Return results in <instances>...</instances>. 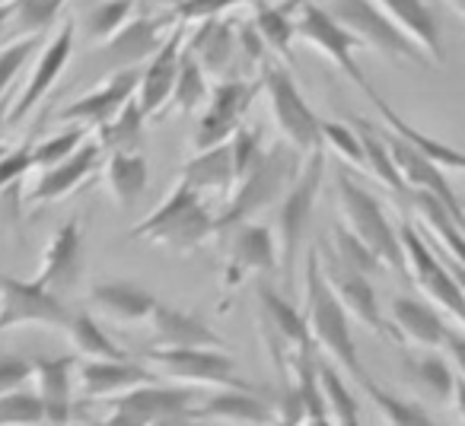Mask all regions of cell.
<instances>
[{
	"instance_id": "1",
	"label": "cell",
	"mask_w": 465,
	"mask_h": 426,
	"mask_svg": "<svg viewBox=\"0 0 465 426\" xmlns=\"http://www.w3.org/2000/svg\"><path fill=\"white\" fill-rule=\"evenodd\" d=\"M303 318L310 328L312 347L319 350V356H325L329 363H335L341 373H348L354 382H367L370 375L363 373V363L357 356L354 334H351V318L341 309V303L335 299V293L325 284L322 265H319V248L312 246L306 252L303 265Z\"/></svg>"
},
{
	"instance_id": "2",
	"label": "cell",
	"mask_w": 465,
	"mask_h": 426,
	"mask_svg": "<svg viewBox=\"0 0 465 426\" xmlns=\"http://www.w3.org/2000/svg\"><path fill=\"white\" fill-rule=\"evenodd\" d=\"M303 160L306 156L284 140L268 147L265 160H262L246 179L236 181V188H232L230 198H226L223 213H217V239H226V236L236 227H242V223H252L268 207H278L281 198L287 194V188L297 179Z\"/></svg>"
},
{
	"instance_id": "3",
	"label": "cell",
	"mask_w": 465,
	"mask_h": 426,
	"mask_svg": "<svg viewBox=\"0 0 465 426\" xmlns=\"http://www.w3.org/2000/svg\"><path fill=\"white\" fill-rule=\"evenodd\" d=\"M128 239H150L166 252L192 255L204 242L217 239V217L194 188L175 181L173 191L160 200V207L150 217H143L131 229Z\"/></svg>"
},
{
	"instance_id": "4",
	"label": "cell",
	"mask_w": 465,
	"mask_h": 426,
	"mask_svg": "<svg viewBox=\"0 0 465 426\" xmlns=\"http://www.w3.org/2000/svg\"><path fill=\"white\" fill-rule=\"evenodd\" d=\"M322 181H325V147H319L312 153H306L297 179H293V185L287 188V194L278 204L274 239H278V261L287 286L293 284V267H297V255L300 246H303L306 227L312 220V210H316Z\"/></svg>"
},
{
	"instance_id": "5",
	"label": "cell",
	"mask_w": 465,
	"mask_h": 426,
	"mask_svg": "<svg viewBox=\"0 0 465 426\" xmlns=\"http://www.w3.org/2000/svg\"><path fill=\"white\" fill-rule=\"evenodd\" d=\"M338 191V213H341V227L348 233H354L370 252L380 258L382 267L395 274H405V255H401L399 229L389 223L382 204L367 191L363 185H357L351 179L348 169H341L335 179Z\"/></svg>"
},
{
	"instance_id": "6",
	"label": "cell",
	"mask_w": 465,
	"mask_h": 426,
	"mask_svg": "<svg viewBox=\"0 0 465 426\" xmlns=\"http://www.w3.org/2000/svg\"><path fill=\"white\" fill-rule=\"evenodd\" d=\"M399 242L401 255H405V274L411 277V284L424 293L433 309L450 315L459 328H465V296L459 290L456 277H452L450 265L427 246L424 233L411 223L399 227Z\"/></svg>"
},
{
	"instance_id": "7",
	"label": "cell",
	"mask_w": 465,
	"mask_h": 426,
	"mask_svg": "<svg viewBox=\"0 0 465 426\" xmlns=\"http://www.w3.org/2000/svg\"><path fill=\"white\" fill-rule=\"evenodd\" d=\"M262 92L268 96V109H272L274 128H278L281 140L291 143L303 156L322 147V118L310 109V102L303 99V92L293 83L291 71L284 64L265 67V73H262Z\"/></svg>"
},
{
	"instance_id": "8",
	"label": "cell",
	"mask_w": 465,
	"mask_h": 426,
	"mask_svg": "<svg viewBox=\"0 0 465 426\" xmlns=\"http://www.w3.org/2000/svg\"><path fill=\"white\" fill-rule=\"evenodd\" d=\"M143 360L156 369L160 375L173 379L175 385L188 388H240V392H262L252 382H246L236 373L232 356L223 350L211 347H192V350H166V347H150Z\"/></svg>"
},
{
	"instance_id": "9",
	"label": "cell",
	"mask_w": 465,
	"mask_h": 426,
	"mask_svg": "<svg viewBox=\"0 0 465 426\" xmlns=\"http://www.w3.org/2000/svg\"><path fill=\"white\" fill-rule=\"evenodd\" d=\"M194 404L198 398L188 385L169 388L150 382L115 398L105 426H179L192 420Z\"/></svg>"
},
{
	"instance_id": "10",
	"label": "cell",
	"mask_w": 465,
	"mask_h": 426,
	"mask_svg": "<svg viewBox=\"0 0 465 426\" xmlns=\"http://www.w3.org/2000/svg\"><path fill=\"white\" fill-rule=\"evenodd\" d=\"M329 10L344 29L357 39V45L376 52L389 61H420L424 54L392 26L373 0H329Z\"/></svg>"
},
{
	"instance_id": "11",
	"label": "cell",
	"mask_w": 465,
	"mask_h": 426,
	"mask_svg": "<svg viewBox=\"0 0 465 426\" xmlns=\"http://www.w3.org/2000/svg\"><path fill=\"white\" fill-rule=\"evenodd\" d=\"M297 42H303V45L312 48V52H319L325 61H331V64H335L348 80H354L367 96H376V90L370 86V80L363 77L361 64H357L361 45H357L354 35H351L325 7L306 4L303 14L297 16Z\"/></svg>"
},
{
	"instance_id": "12",
	"label": "cell",
	"mask_w": 465,
	"mask_h": 426,
	"mask_svg": "<svg viewBox=\"0 0 465 426\" xmlns=\"http://www.w3.org/2000/svg\"><path fill=\"white\" fill-rule=\"evenodd\" d=\"M74 312L64 299L48 293L35 280L0 277V331L10 328H58L64 331Z\"/></svg>"
},
{
	"instance_id": "13",
	"label": "cell",
	"mask_w": 465,
	"mask_h": 426,
	"mask_svg": "<svg viewBox=\"0 0 465 426\" xmlns=\"http://www.w3.org/2000/svg\"><path fill=\"white\" fill-rule=\"evenodd\" d=\"M259 92H262V80L252 83L246 77H230L213 83L211 96L204 102V111H201V121L194 128L192 150H207L230 140L232 131L242 124V115L249 111V105H252V99Z\"/></svg>"
},
{
	"instance_id": "14",
	"label": "cell",
	"mask_w": 465,
	"mask_h": 426,
	"mask_svg": "<svg viewBox=\"0 0 465 426\" xmlns=\"http://www.w3.org/2000/svg\"><path fill=\"white\" fill-rule=\"evenodd\" d=\"M74 54V20H64L58 26V33L52 39L42 42V48L35 52L33 71L26 77V86L20 90V96L7 105V115H4V128H16L20 121H26L29 111L48 96L58 77L64 73V67L71 64Z\"/></svg>"
},
{
	"instance_id": "15",
	"label": "cell",
	"mask_w": 465,
	"mask_h": 426,
	"mask_svg": "<svg viewBox=\"0 0 465 426\" xmlns=\"http://www.w3.org/2000/svg\"><path fill=\"white\" fill-rule=\"evenodd\" d=\"M281 267L278 261V239H274L272 227L262 223H242L226 236V267L220 286L223 290H236L246 280L262 277V274H274Z\"/></svg>"
},
{
	"instance_id": "16",
	"label": "cell",
	"mask_w": 465,
	"mask_h": 426,
	"mask_svg": "<svg viewBox=\"0 0 465 426\" xmlns=\"http://www.w3.org/2000/svg\"><path fill=\"white\" fill-rule=\"evenodd\" d=\"M316 248H319V265H322L325 284H329V290L335 293L341 309L348 312V318H354L357 324H363V328L373 331V334L392 337V328H389V322L382 318L380 299H376L373 284H370L367 274H357V271H351V267H344L341 261L331 258L322 246H316Z\"/></svg>"
},
{
	"instance_id": "17",
	"label": "cell",
	"mask_w": 465,
	"mask_h": 426,
	"mask_svg": "<svg viewBox=\"0 0 465 426\" xmlns=\"http://www.w3.org/2000/svg\"><path fill=\"white\" fill-rule=\"evenodd\" d=\"M80 277H84V223L77 217H71L48 239L33 280L39 286H45L48 293L64 299L67 293H74L80 286Z\"/></svg>"
},
{
	"instance_id": "18",
	"label": "cell",
	"mask_w": 465,
	"mask_h": 426,
	"mask_svg": "<svg viewBox=\"0 0 465 426\" xmlns=\"http://www.w3.org/2000/svg\"><path fill=\"white\" fill-rule=\"evenodd\" d=\"M137 83H141V67H118L103 86L80 96L77 102L64 105L58 111V121L80 124V128H103L134 99Z\"/></svg>"
},
{
	"instance_id": "19",
	"label": "cell",
	"mask_w": 465,
	"mask_h": 426,
	"mask_svg": "<svg viewBox=\"0 0 465 426\" xmlns=\"http://www.w3.org/2000/svg\"><path fill=\"white\" fill-rule=\"evenodd\" d=\"M103 143L99 140H84V147L77 153H71L64 162L58 166L42 169V175L35 179V185L29 188L26 204L29 207H45V204H58L67 194H74L77 188H84L93 175L103 166Z\"/></svg>"
},
{
	"instance_id": "20",
	"label": "cell",
	"mask_w": 465,
	"mask_h": 426,
	"mask_svg": "<svg viewBox=\"0 0 465 426\" xmlns=\"http://www.w3.org/2000/svg\"><path fill=\"white\" fill-rule=\"evenodd\" d=\"M182 52H185V29H175L163 39L156 54L141 67V83H137L134 102L147 118H156L169 109V99L175 90V77H179Z\"/></svg>"
},
{
	"instance_id": "21",
	"label": "cell",
	"mask_w": 465,
	"mask_h": 426,
	"mask_svg": "<svg viewBox=\"0 0 465 426\" xmlns=\"http://www.w3.org/2000/svg\"><path fill=\"white\" fill-rule=\"evenodd\" d=\"M386 143H389V153H392L395 169H399L408 194L420 191V194H430V198L443 200V204L452 210V217H456L459 223H465V210H462V204H459L456 191L450 188V181H446L443 169H440L437 162L427 160L424 153H418L411 143H405L401 137H395L392 131H386Z\"/></svg>"
},
{
	"instance_id": "22",
	"label": "cell",
	"mask_w": 465,
	"mask_h": 426,
	"mask_svg": "<svg viewBox=\"0 0 465 426\" xmlns=\"http://www.w3.org/2000/svg\"><path fill=\"white\" fill-rule=\"evenodd\" d=\"M274 417L278 411L259 392H240V388H217L192 411L194 423L213 426H272Z\"/></svg>"
},
{
	"instance_id": "23",
	"label": "cell",
	"mask_w": 465,
	"mask_h": 426,
	"mask_svg": "<svg viewBox=\"0 0 465 426\" xmlns=\"http://www.w3.org/2000/svg\"><path fill=\"white\" fill-rule=\"evenodd\" d=\"M86 305H90L93 315L105 318L118 328H131V324L150 322L160 299L147 286L131 284V280H105V284H96L86 293Z\"/></svg>"
},
{
	"instance_id": "24",
	"label": "cell",
	"mask_w": 465,
	"mask_h": 426,
	"mask_svg": "<svg viewBox=\"0 0 465 426\" xmlns=\"http://www.w3.org/2000/svg\"><path fill=\"white\" fill-rule=\"evenodd\" d=\"M74 379H77V360L71 356L33 360V385L45 407L48 426H64L74 420Z\"/></svg>"
},
{
	"instance_id": "25",
	"label": "cell",
	"mask_w": 465,
	"mask_h": 426,
	"mask_svg": "<svg viewBox=\"0 0 465 426\" xmlns=\"http://www.w3.org/2000/svg\"><path fill=\"white\" fill-rule=\"evenodd\" d=\"M156 382L147 366L134 360H84L77 363V388L93 401L122 398L141 385Z\"/></svg>"
},
{
	"instance_id": "26",
	"label": "cell",
	"mask_w": 465,
	"mask_h": 426,
	"mask_svg": "<svg viewBox=\"0 0 465 426\" xmlns=\"http://www.w3.org/2000/svg\"><path fill=\"white\" fill-rule=\"evenodd\" d=\"M150 331H153V347L166 350H192V347H211L223 350V337L204 324L201 318H194L192 312L173 309V305L160 303L156 312L150 315Z\"/></svg>"
},
{
	"instance_id": "27",
	"label": "cell",
	"mask_w": 465,
	"mask_h": 426,
	"mask_svg": "<svg viewBox=\"0 0 465 426\" xmlns=\"http://www.w3.org/2000/svg\"><path fill=\"white\" fill-rule=\"evenodd\" d=\"M389 328H392L395 341L418 350H443V341L450 334L433 305H424L418 299H405V296H399L392 303Z\"/></svg>"
},
{
	"instance_id": "28",
	"label": "cell",
	"mask_w": 465,
	"mask_h": 426,
	"mask_svg": "<svg viewBox=\"0 0 465 426\" xmlns=\"http://www.w3.org/2000/svg\"><path fill=\"white\" fill-rule=\"evenodd\" d=\"M185 48L198 58L201 71L213 83H220V80H230L226 73H230L232 58L240 52V29H236V23L211 16V20H201V33L192 42H185Z\"/></svg>"
},
{
	"instance_id": "29",
	"label": "cell",
	"mask_w": 465,
	"mask_h": 426,
	"mask_svg": "<svg viewBox=\"0 0 465 426\" xmlns=\"http://www.w3.org/2000/svg\"><path fill=\"white\" fill-rule=\"evenodd\" d=\"M408 200H411V210H414V217H418L420 233L430 236L433 246L443 252L446 261L465 265V223H459L450 207H446L443 200L430 198V194L411 191Z\"/></svg>"
},
{
	"instance_id": "30",
	"label": "cell",
	"mask_w": 465,
	"mask_h": 426,
	"mask_svg": "<svg viewBox=\"0 0 465 426\" xmlns=\"http://www.w3.org/2000/svg\"><path fill=\"white\" fill-rule=\"evenodd\" d=\"M376 7L392 20V26L418 48L424 58L443 61V45H440V26L433 10L424 0H373Z\"/></svg>"
},
{
	"instance_id": "31",
	"label": "cell",
	"mask_w": 465,
	"mask_h": 426,
	"mask_svg": "<svg viewBox=\"0 0 465 426\" xmlns=\"http://www.w3.org/2000/svg\"><path fill=\"white\" fill-rule=\"evenodd\" d=\"M163 29L166 20H150V16H131L112 39L103 42L105 61L118 67H137L141 61H150L156 48L163 45Z\"/></svg>"
},
{
	"instance_id": "32",
	"label": "cell",
	"mask_w": 465,
	"mask_h": 426,
	"mask_svg": "<svg viewBox=\"0 0 465 426\" xmlns=\"http://www.w3.org/2000/svg\"><path fill=\"white\" fill-rule=\"evenodd\" d=\"M103 181L109 198L122 210H131L143 198L150 181V162L141 150H112L103 162Z\"/></svg>"
},
{
	"instance_id": "33",
	"label": "cell",
	"mask_w": 465,
	"mask_h": 426,
	"mask_svg": "<svg viewBox=\"0 0 465 426\" xmlns=\"http://www.w3.org/2000/svg\"><path fill=\"white\" fill-rule=\"evenodd\" d=\"M179 181L194 188L201 198H207V194H230L232 185H236L230 140L217 143V147H207V150H194L192 160L182 166Z\"/></svg>"
},
{
	"instance_id": "34",
	"label": "cell",
	"mask_w": 465,
	"mask_h": 426,
	"mask_svg": "<svg viewBox=\"0 0 465 426\" xmlns=\"http://www.w3.org/2000/svg\"><path fill=\"white\" fill-rule=\"evenodd\" d=\"M370 102L380 109V115H382V121H386V128L392 131L395 137H401L405 143H411L418 153H424L430 162H437L443 172H465V153H459L456 147H450V143H443V140H433V137H427L424 131H418V128H411V124L405 121L401 115H395L392 109L386 105V99L376 92V96H370Z\"/></svg>"
},
{
	"instance_id": "35",
	"label": "cell",
	"mask_w": 465,
	"mask_h": 426,
	"mask_svg": "<svg viewBox=\"0 0 465 426\" xmlns=\"http://www.w3.org/2000/svg\"><path fill=\"white\" fill-rule=\"evenodd\" d=\"M405 379L414 392H420L433 404H450L452 388H456V373L446 363V356H437L433 350H424V356H408Z\"/></svg>"
},
{
	"instance_id": "36",
	"label": "cell",
	"mask_w": 465,
	"mask_h": 426,
	"mask_svg": "<svg viewBox=\"0 0 465 426\" xmlns=\"http://www.w3.org/2000/svg\"><path fill=\"white\" fill-rule=\"evenodd\" d=\"M354 128L361 131V140H363V160H367L363 172L373 175V179L380 181V185L386 188V191L405 194V198H408V188H405V181H401L399 169H395L392 153H389L386 134L373 131V124H367L363 118H354Z\"/></svg>"
},
{
	"instance_id": "37",
	"label": "cell",
	"mask_w": 465,
	"mask_h": 426,
	"mask_svg": "<svg viewBox=\"0 0 465 426\" xmlns=\"http://www.w3.org/2000/svg\"><path fill=\"white\" fill-rule=\"evenodd\" d=\"M64 334L71 337L74 350H77L84 360H128V353L99 328L93 312H74Z\"/></svg>"
},
{
	"instance_id": "38",
	"label": "cell",
	"mask_w": 465,
	"mask_h": 426,
	"mask_svg": "<svg viewBox=\"0 0 465 426\" xmlns=\"http://www.w3.org/2000/svg\"><path fill=\"white\" fill-rule=\"evenodd\" d=\"M319 392H322L331 426H361V407H357L351 388L344 385L335 363L319 360Z\"/></svg>"
},
{
	"instance_id": "39",
	"label": "cell",
	"mask_w": 465,
	"mask_h": 426,
	"mask_svg": "<svg viewBox=\"0 0 465 426\" xmlns=\"http://www.w3.org/2000/svg\"><path fill=\"white\" fill-rule=\"evenodd\" d=\"M363 392H367V398L373 401L376 413H380V420L386 426H437L433 423V417L420 404L386 392V388H380L373 379L363 382Z\"/></svg>"
},
{
	"instance_id": "40",
	"label": "cell",
	"mask_w": 465,
	"mask_h": 426,
	"mask_svg": "<svg viewBox=\"0 0 465 426\" xmlns=\"http://www.w3.org/2000/svg\"><path fill=\"white\" fill-rule=\"evenodd\" d=\"M207 73L201 71L198 58L192 52H182V64H179V77H175V90H173V99H169V109L179 111V115H192L198 111L201 105L207 102L211 90H207Z\"/></svg>"
},
{
	"instance_id": "41",
	"label": "cell",
	"mask_w": 465,
	"mask_h": 426,
	"mask_svg": "<svg viewBox=\"0 0 465 426\" xmlns=\"http://www.w3.org/2000/svg\"><path fill=\"white\" fill-rule=\"evenodd\" d=\"M293 7L297 4H284V7H265L262 4L259 14H255V29L265 39L268 52L281 54V58L291 64V45L297 42V20H293Z\"/></svg>"
},
{
	"instance_id": "42",
	"label": "cell",
	"mask_w": 465,
	"mask_h": 426,
	"mask_svg": "<svg viewBox=\"0 0 465 426\" xmlns=\"http://www.w3.org/2000/svg\"><path fill=\"white\" fill-rule=\"evenodd\" d=\"M67 0H14L10 16V42L26 35H45L58 23Z\"/></svg>"
},
{
	"instance_id": "43",
	"label": "cell",
	"mask_w": 465,
	"mask_h": 426,
	"mask_svg": "<svg viewBox=\"0 0 465 426\" xmlns=\"http://www.w3.org/2000/svg\"><path fill=\"white\" fill-rule=\"evenodd\" d=\"M143 124H147V115L141 111V105L131 99L128 105H124L122 111H118L115 118H112L109 124H103V128H96V140L103 143V150H137V143H141V134H143Z\"/></svg>"
},
{
	"instance_id": "44",
	"label": "cell",
	"mask_w": 465,
	"mask_h": 426,
	"mask_svg": "<svg viewBox=\"0 0 465 426\" xmlns=\"http://www.w3.org/2000/svg\"><path fill=\"white\" fill-rule=\"evenodd\" d=\"M329 255L335 261H341L344 267H351V271L357 274H367V277H373L376 271H380V258H376L373 252H370L367 246H363L361 239H357L354 233H348V229L338 223L335 229H331V248Z\"/></svg>"
},
{
	"instance_id": "45",
	"label": "cell",
	"mask_w": 465,
	"mask_h": 426,
	"mask_svg": "<svg viewBox=\"0 0 465 426\" xmlns=\"http://www.w3.org/2000/svg\"><path fill=\"white\" fill-rule=\"evenodd\" d=\"M322 147L329 153H335L344 166H354L363 172L367 160H363V140H361V131L351 124H341V121H322Z\"/></svg>"
},
{
	"instance_id": "46",
	"label": "cell",
	"mask_w": 465,
	"mask_h": 426,
	"mask_svg": "<svg viewBox=\"0 0 465 426\" xmlns=\"http://www.w3.org/2000/svg\"><path fill=\"white\" fill-rule=\"evenodd\" d=\"M131 14H134V0H103L86 14L84 26L93 42H105L131 20Z\"/></svg>"
},
{
	"instance_id": "47",
	"label": "cell",
	"mask_w": 465,
	"mask_h": 426,
	"mask_svg": "<svg viewBox=\"0 0 465 426\" xmlns=\"http://www.w3.org/2000/svg\"><path fill=\"white\" fill-rule=\"evenodd\" d=\"M0 426H48L45 407L35 392L0 394Z\"/></svg>"
},
{
	"instance_id": "48",
	"label": "cell",
	"mask_w": 465,
	"mask_h": 426,
	"mask_svg": "<svg viewBox=\"0 0 465 426\" xmlns=\"http://www.w3.org/2000/svg\"><path fill=\"white\" fill-rule=\"evenodd\" d=\"M230 153H232V172H236V181H242L268 153L265 140H262V128H242L240 124L230 137Z\"/></svg>"
},
{
	"instance_id": "49",
	"label": "cell",
	"mask_w": 465,
	"mask_h": 426,
	"mask_svg": "<svg viewBox=\"0 0 465 426\" xmlns=\"http://www.w3.org/2000/svg\"><path fill=\"white\" fill-rule=\"evenodd\" d=\"M86 131H90V128H80V124H74V128L61 131V134L45 137V140L33 143V162H35V169L58 166V162H64L71 153H77V150L84 147V140H86Z\"/></svg>"
},
{
	"instance_id": "50",
	"label": "cell",
	"mask_w": 465,
	"mask_h": 426,
	"mask_svg": "<svg viewBox=\"0 0 465 426\" xmlns=\"http://www.w3.org/2000/svg\"><path fill=\"white\" fill-rule=\"evenodd\" d=\"M42 42H45V35H26V39H14L0 48V99L7 96L14 80L20 77V71L26 67V61L35 58Z\"/></svg>"
},
{
	"instance_id": "51",
	"label": "cell",
	"mask_w": 465,
	"mask_h": 426,
	"mask_svg": "<svg viewBox=\"0 0 465 426\" xmlns=\"http://www.w3.org/2000/svg\"><path fill=\"white\" fill-rule=\"evenodd\" d=\"M29 169H35L33 143H23V147L7 150V156H0V194L7 191V188H14Z\"/></svg>"
},
{
	"instance_id": "52",
	"label": "cell",
	"mask_w": 465,
	"mask_h": 426,
	"mask_svg": "<svg viewBox=\"0 0 465 426\" xmlns=\"http://www.w3.org/2000/svg\"><path fill=\"white\" fill-rule=\"evenodd\" d=\"M26 382H33V360L16 353H0V394L20 392Z\"/></svg>"
},
{
	"instance_id": "53",
	"label": "cell",
	"mask_w": 465,
	"mask_h": 426,
	"mask_svg": "<svg viewBox=\"0 0 465 426\" xmlns=\"http://www.w3.org/2000/svg\"><path fill=\"white\" fill-rule=\"evenodd\" d=\"M240 4H252V0H185L173 14V20H211V16H223L226 10L240 7Z\"/></svg>"
},
{
	"instance_id": "54",
	"label": "cell",
	"mask_w": 465,
	"mask_h": 426,
	"mask_svg": "<svg viewBox=\"0 0 465 426\" xmlns=\"http://www.w3.org/2000/svg\"><path fill=\"white\" fill-rule=\"evenodd\" d=\"M443 356H446V363L452 366V373H456V379L465 382V337L462 334H446Z\"/></svg>"
},
{
	"instance_id": "55",
	"label": "cell",
	"mask_w": 465,
	"mask_h": 426,
	"mask_svg": "<svg viewBox=\"0 0 465 426\" xmlns=\"http://www.w3.org/2000/svg\"><path fill=\"white\" fill-rule=\"evenodd\" d=\"M450 407H452V413L459 417V423L465 426V382L462 379H456V388H452Z\"/></svg>"
},
{
	"instance_id": "56",
	"label": "cell",
	"mask_w": 465,
	"mask_h": 426,
	"mask_svg": "<svg viewBox=\"0 0 465 426\" xmlns=\"http://www.w3.org/2000/svg\"><path fill=\"white\" fill-rule=\"evenodd\" d=\"M10 16H14V0L0 4V42H10Z\"/></svg>"
},
{
	"instance_id": "57",
	"label": "cell",
	"mask_w": 465,
	"mask_h": 426,
	"mask_svg": "<svg viewBox=\"0 0 465 426\" xmlns=\"http://www.w3.org/2000/svg\"><path fill=\"white\" fill-rule=\"evenodd\" d=\"M443 261H446V258H443ZM446 265H450L452 277H456L459 290H462V296H465V265H456V261H446Z\"/></svg>"
},
{
	"instance_id": "58",
	"label": "cell",
	"mask_w": 465,
	"mask_h": 426,
	"mask_svg": "<svg viewBox=\"0 0 465 426\" xmlns=\"http://www.w3.org/2000/svg\"><path fill=\"white\" fill-rule=\"evenodd\" d=\"M446 4H450V7L456 10V14H459V16H462V20H465V0H446Z\"/></svg>"
},
{
	"instance_id": "59",
	"label": "cell",
	"mask_w": 465,
	"mask_h": 426,
	"mask_svg": "<svg viewBox=\"0 0 465 426\" xmlns=\"http://www.w3.org/2000/svg\"><path fill=\"white\" fill-rule=\"evenodd\" d=\"M272 426H300V423H293V420H284V417H274Z\"/></svg>"
},
{
	"instance_id": "60",
	"label": "cell",
	"mask_w": 465,
	"mask_h": 426,
	"mask_svg": "<svg viewBox=\"0 0 465 426\" xmlns=\"http://www.w3.org/2000/svg\"><path fill=\"white\" fill-rule=\"evenodd\" d=\"M156 4H173V7H175V10H179V7H182V4H185V0H156Z\"/></svg>"
},
{
	"instance_id": "61",
	"label": "cell",
	"mask_w": 465,
	"mask_h": 426,
	"mask_svg": "<svg viewBox=\"0 0 465 426\" xmlns=\"http://www.w3.org/2000/svg\"><path fill=\"white\" fill-rule=\"evenodd\" d=\"M7 150H10L7 143H0V156H7Z\"/></svg>"
},
{
	"instance_id": "62",
	"label": "cell",
	"mask_w": 465,
	"mask_h": 426,
	"mask_svg": "<svg viewBox=\"0 0 465 426\" xmlns=\"http://www.w3.org/2000/svg\"><path fill=\"white\" fill-rule=\"evenodd\" d=\"M0 4H7V0H0Z\"/></svg>"
}]
</instances>
